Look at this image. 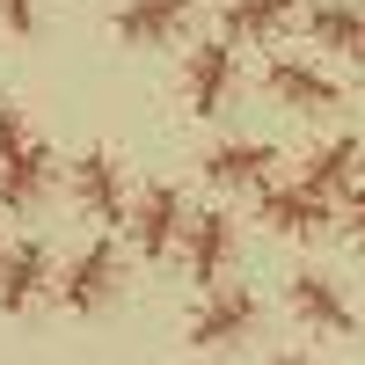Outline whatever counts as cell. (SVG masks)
<instances>
[{"label":"cell","mask_w":365,"mask_h":365,"mask_svg":"<svg viewBox=\"0 0 365 365\" xmlns=\"http://www.w3.org/2000/svg\"><path fill=\"white\" fill-rule=\"evenodd\" d=\"M0 22H8L15 37H29V29H37V0H0Z\"/></svg>","instance_id":"obj_17"},{"label":"cell","mask_w":365,"mask_h":365,"mask_svg":"<svg viewBox=\"0 0 365 365\" xmlns=\"http://www.w3.org/2000/svg\"><path fill=\"white\" fill-rule=\"evenodd\" d=\"M256 205H263V227H278L292 241H314L336 227V212H329L322 190H307V182H256Z\"/></svg>","instance_id":"obj_3"},{"label":"cell","mask_w":365,"mask_h":365,"mask_svg":"<svg viewBox=\"0 0 365 365\" xmlns=\"http://www.w3.org/2000/svg\"><path fill=\"white\" fill-rule=\"evenodd\" d=\"M263 88H270L285 110H299V117H329V110L344 103V88L329 81L322 66H299V58H278V66H263Z\"/></svg>","instance_id":"obj_5"},{"label":"cell","mask_w":365,"mask_h":365,"mask_svg":"<svg viewBox=\"0 0 365 365\" xmlns=\"http://www.w3.org/2000/svg\"><path fill=\"white\" fill-rule=\"evenodd\" d=\"M344 190H351V220H344V227H351V234L365 241V175H351V182H344Z\"/></svg>","instance_id":"obj_18"},{"label":"cell","mask_w":365,"mask_h":365,"mask_svg":"<svg viewBox=\"0 0 365 365\" xmlns=\"http://www.w3.org/2000/svg\"><path fill=\"white\" fill-rule=\"evenodd\" d=\"M270 168H278L270 139H227L205 154V182H227V190H256V182H270Z\"/></svg>","instance_id":"obj_11"},{"label":"cell","mask_w":365,"mask_h":365,"mask_svg":"<svg viewBox=\"0 0 365 365\" xmlns=\"http://www.w3.org/2000/svg\"><path fill=\"white\" fill-rule=\"evenodd\" d=\"M44 285H51V256H44V241H22V249L0 263V307L8 314H29L44 299Z\"/></svg>","instance_id":"obj_12"},{"label":"cell","mask_w":365,"mask_h":365,"mask_svg":"<svg viewBox=\"0 0 365 365\" xmlns=\"http://www.w3.org/2000/svg\"><path fill=\"white\" fill-rule=\"evenodd\" d=\"M73 197L88 205V212H96V220L103 227H125V161H117V154H81L73 161Z\"/></svg>","instance_id":"obj_6"},{"label":"cell","mask_w":365,"mask_h":365,"mask_svg":"<svg viewBox=\"0 0 365 365\" xmlns=\"http://www.w3.org/2000/svg\"><path fill=\"white\" fill-rule=\"evenodd\" d=\"M307 29H314V44H322V51H358L365 15H358V8H314V15H307Z\"/></svg>","instance_id":"obj_16"},{"label":"cell","mask_w":365,"mask_h":365,"mask_svg":"<svg viewBox=\"0 0 365 365\" xmlns=\"http://www.w3.org/2000/svg\"><path fill=\"white\" fill-rule=\"evenodd\" d=\"M110 292H117V249L110 241H88L73 256V270H66V307L73 314H103Z\"/></svg>","instance_id":"obj_9"},{"label":"cell","mask_w":365,"mask_h":365,"mask_svg":"<svg viewBox=\"0 0 365 365\" xmlns=\"http://www.w3.org/2000/svg\"><path fill=\"white\" fill-rule=\"evenodd\" d=\"M256 322H263V299L249 285H227L190 314V351H234V344L256 336Z\"/></svg>","instance_id":"obj_2"},{"label":"cell","mask_w":365,"mask_h":365,"mask_svg":"<svg viewBox=\"0 0 365 365\" xmlns=\"http://www.w3.org/2000/svg\"><path fill=\"white\" fill-rule=\"evenodd\" d=\"M365 168V154H358V139H336V146H322V154H307V168H299V182H307V190H344V182Z\"/></svg>","instance_id":"obj_15"},{"label":"cell","mask_w":365,"mask_h":365,"mask_svg":"<svg viewBox=\"0 0 365 365\" xmlns=\"http://www.w3.org/2000/svg\"><path fill=\"white\" fill-rule=\"evenodd\" d=\"M182 249H190V278L197 285H220L227 263H234V220L227 212H205V220H182Z\"/></svg>","instance_id":"obj_8"},{"label":"cell","mask_w":365,"mask_h":365,"mask_svg":"<svg viewBox=\"0 0 365 365\" xmlns=\"http://www.w3.org/2000/svg\"><path fill=\"white\" fill-rule=\"evenodd\" d=\"M292 15H299L292 0H227V44H263V37H278Z\"/></svg>","instance_id":"obj_14"},{"label":"cell","mask_w":365,"mask_h":365,"mask_svg":"<svg viewBox=\"0 0 365 365\" xmlns=\"http://www.w3.org/2000/svg\"><path fill=\"white\" fill-rule=\"evenodd\" d=\"M358 66H365V37H358Z\"/></svg>","instance_id":"obj_19"},{"label":"cell","mask_w":365,"mask_h":365,"mask_svg":"<svg viewBox=\"0 0 365 365\" xmlns=\"http://www.w3.org/2000/svg\"><path fill=\"white\" fill-rule=\"evenodd\" d=\"M190 22H197V0H125L117 8V44L154 51V44H175Z\"/></svg>","instance_id":"obj_4"},{"label":"cell","mask_w":365,"mask_h":365,"mask_svg":"<svg viewBox=\"0 0 365 365\" xmlns=\"http://www.w3.org/2000/svg\"><path fill=\"white\" fill-rule=\"evenodd\" d=\"M227 96H234V44L220 37V44L190 51V110H197V117H220Z\"/></svg>","instance_id":"obj_13"},{"label":"cell","mask_w":365,"mask_h":365,"mask_svg":"<svg viewBox=\"0 0 365 365\" xmlns=\"http://www.w3.org/2000/svg\"><path fill=\"white\" fill-rule=\"evenodd\" d=\"M125 220H132L139 256H168L175 234H182V190H175V182H154L139 205H125Z\"/></svg>","instance_id":"obj_7"},{"label":"cell","mask_w":365,"mask_h":365,"mask_svg":"<svg viewBox=\"0 0 365 365\" xmlns=\"http://www.w3.org/2000/svg\"><path fill=\"white\" fill-rule=\"evenodd\" d=\"M292 307L307 329H322V336H358V314H351V299L322 278V270H299L292 278Z\"/></svg>","instance_id":"obj_10"},{"label":"cell","mask_w":365,"mask_h":365,"mask_svg":"<svg viewBox=\"0 0 365 365\" xmlns=\"http://www.w3.org/2000/svg\"><path fill=\"white\" fill-rule=\"evenodd\" d=\"M44 182H51V154L29 139L22 110H15V103H0V205H8V212L37 205V197H44Z\"/></svg>","instance_id":"obj_1"}]
</instances>
